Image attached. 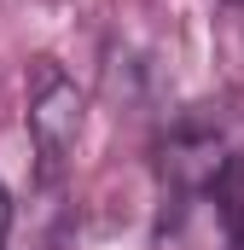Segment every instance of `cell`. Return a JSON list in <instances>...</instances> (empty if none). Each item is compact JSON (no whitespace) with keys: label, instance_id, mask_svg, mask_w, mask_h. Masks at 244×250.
Listing matches in <instances>:
<instances>
[{"label":"cell","instance_id":"1","mask_svg":"<svg viewBox=\"0 0 244 250\" xmlns=\"http://www.w3.org/2000/svg\"><path fill=\"white\" fill-rule=\"evenodd\" d=\"M29 140L41 157V175L53 181L64 169V157L81 140V87L64 76L53 59L35 64V87H29Z\"/></svg>","mask_w":244,"mask_h":250},{"label":"cell","instance_id":"2","mask_svg":"<svg viewBox=\"0 0 244 250\" xmlns=\"http://www.w3.org/2000/svg\"><path fill=\"white\" fill-rule=\"evenodd\" d=\"M215 198H221V215H227V227L244 250V163H227V175L215 181Z\"/></svg>","mask_w":244,"mask_h":250},{"label":"cell","instance_id":"3","mask_svg":"<svg viewBox=\"0 0 244 250\" xmlns=\"http://www.w3.org/2000/svg\"><path fill=\"white\" fill-rule=\"evenodd\" d=\"M6 227H12V198H6V187H0V245H6Z\"/></svg>","mask_w":244,"mask_h":250}]
</instances>
